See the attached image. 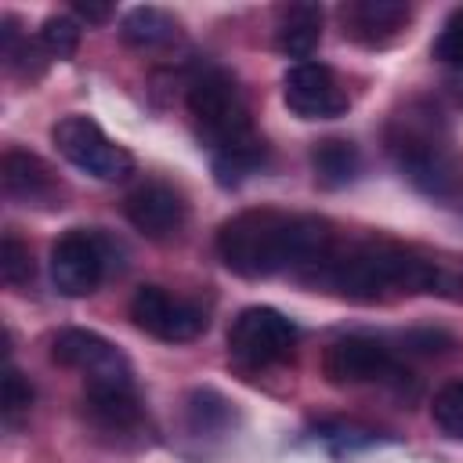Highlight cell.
<instances>
[{
  "mask_svg": "<svg viewBox=\"0 0 463 463\" xmlns=\"http://www.w3.org/2000/svg\"><path fill=\"white\" fill-rule=\"evenodd\" d=\"M336 250L333 224L322 217H289L282 210H242L217 232V257L242 279L279 271H318Z\"/></svg>",
  "mask_w": 463,
  "mask_h": 463,
  "instance_id": "1",
  "label": "cell"
},
{
  "mask_svg": "<svg viewBox=\"0 0 463 463\" xmlns=\"http://www.w3.org/2000/svg\"><path fill=\"white\" fill-rule=\"evenodd\" d=\"M311 279L347 300H380L394 293H427L438 286V268L412 250L383 239H369L347 246L344 253L333 250L329 260L311 271Z\"/></svg>",
  "mask_w": 463,
  "mask_h": 463,
  "instance_id": "2",
  "label": "cell"
},
{
  "mask_svg": "<svg viewBox=\"0 0 463 463\" xmlns=\"http://www.w3.org/2000/svg\"><path fill=\"white\" fill-rule=\"evenodd\" d=\"M387 152L394 156L398 170L412 181V188H420L423 195L445 199L456 192V159L449 148V127L430 105L412 101L391 119Z\"/></svg>",
  "mask_w": 463,
  "mask_h": 463,
  "instance_id": "3",
  "label": "cell"
},
{
  "mask_svg": "<svg viewBox=\"0 0 463 463\" xmlns=\"http://www.w3.org/2000/svg\"><path fill=\"white\" fill-rule=\"evenodd\" d=\"M188 112H192V119L199 127V137L206 141L210 156L242 152V148L264 145L253 134L242 87H239V80L228 69H206V72H199L192 80V87H188Z\"/></svg>",
  "mask_w": 463,
  "mask_h": 463,
  "instance_id": "4",
  "label": "cell"
},
{
  "mask_svg": "<svg viewBox=\"0 0 463 463\" xmlns=\"http://www.w3.org/2000/svg\"><path fill=\"white\" fill-rule=\"evenodd\" d=\"M119 246L98 228H72L51 246V282L61 297H87L112 268Z\"/></svg>",
  "mask_w": 463,
  "mask_h": 463,
  "instance_id": "5",
  "label": "cell"
},
{
  "mask_svg": "<svg viewBox=\"0 0 463 463\" xmlns=\"http://www.w3.org/2000/svg\"><path fill=\"white\" fill-rule=\"evenodd\" d=\"M297 326L275 307H246L228 329V354L242 369H268L293 354Z\"/></svg>",
  "mask_w": 463,
  "mask_h": 463,
  "instance_id": "6",
  "label": "cell"
},
{
  "mask_svg": "<svg viewBox=\"0 0 463 463\" xmlns=\"http://www.w3.org/2000/svg\"><path fill=\"white\" fill-rule=\"evenodd\" d=\"M58 152L83 174L101 181H123L134 174V156L123 145H112L105 130L87 116H65L51 130Z\"/></svg>",
  "mask_w": 463,
  "mask_h": 463,
  "instance_id": "7",
  "label": "cell"
},
{
  "mask_svg": "<svg viewBox=\"0 0 463 463\" xmlns=\"http://www.w3.org/2000/svg\"><path fill=\"white\" fill-rule=\"evenodd\" d=\"M322 373L336 387H354V383H402L409 373L402 369L398 354L376 340V336H344L326 347Z\"/></svg>",
  "mask_w": 463,
  "mask_h": 463,
  "instance_id": "8",
  "label": "cell"
},
{
  "mask_svg": "<svg viewBox=\"0 0 463 463\" xmlns=\"http://www.w3.org/2000/svg\"><path fill=\"white\" fill-rule=\"evenodd\" d=\"M51 358L65 369L83 373L87 383H98V387L134 383L127 354L116 344H109L105 336L90 333V329H61L51 344Z\"/></svg>",
  "mask_w": 463,
  "mask_h": 463,
  "instance_id": "9",
  "label": "cell"
},
{
  "mask_svg": "<svg viewBox=\"0 0 463 463\" xmlns=\"http://www.w3.org/2000/svg\"><path fill=\"white\" fill-rule=\"evenodd\" d=\"M130 318L137 329L152 333L156 340H166V344H184V340H195L203 329H206V311L166 293L163 286H141L134 297H130Z\"/></svg>",
  "mask_w": 463,
  "mask_h": 463,
  "instance_id": "10",
  "label": "cell"
},
{
  "mask_svg": "<svg viewBox=\"0 0 463 463\" xmlns=\"http://www.w3.org/2000/svg\"><path fill=\"white\" fill-rule=\"evenodd\" d=\"M282 98L300 119H336L347 112V90L322 61H297L282 76Z\"/></svg>",
  "mask_w": 463,
  "mask_h": 463,
  "instance_id": "11",
  "label": "cell"
},
{
  "mask_svg": "<svg viewBox=\"0 0 463 463\" xmlns=\"http://www.w3.org/2000/svg\"><path fill=\"white\" fill-rule=\"evenodd\" d=\"M83 412L90 420V427L112 441H141V430H145V409H141V398L134 391V383H112V387H98V383H87V394H83Z\"/></svg>",
  "mask_w": 463,
  "mask_h": 463,
  "instance_id": "12",
  "label": "cell"
},
{
  "mask_svg": "<svg viewBox=\"0 0 463 463\" xmlns=\"http://www.w3.org/2000/svg\"><path fill=\"white\" fill-rule=\"evenodd\" d=\"M123 213H127V221L145 239L163 242V239H174L184 228L188 206H184V195L174 184H166V181H145V184H137L123 199Z\"/></svg>",
  "mask_w": 463,
  "mask_h": 463,
  "instance_id": "13",
  "label": "cell"
},
{
  "mask_svg": "<svg viewBox=\"0 0 463 463\" xmlns=\"http://www.w3.org/2000/svg\"><path fill=\"white\" fill-rule=\"evenodd\" d=\"M409 14L402 0H354L344 7V36L362 47H387L405 33Z\"/></svg>",
  "mask_w": 463,
  "mask_h": 463,
  "instance_id": "14",
  "label": "cell"
},
{
  "mask_svg": "<svg viewBox=\"0 0 463 463\" xmlns=\"http://www.w3.org/2000/svg\"><path fill=\"white\" fill-rule=\"evenodd\" d=\"M0 177H4V192L22 206H54L61 199V184H58L54 170L25 148L4 152Z\"/></svg>",
  "mask_w": 463,
  "mask_h": 463,
  "instance_id": "15",
  "label": "cell"
},
{
  "mask_svg": "<svg viewBox=\"0 0 463 463\" xmlns=\"http://www.w3.org/2000/svg\"><path fill=\"white\" fill-rule=\"evenodd\" d=\"M239 423L235 402L213 387H192L184 394V427L195 438H224Z\"/></svg>",
  "mask_w": 463,
  "mask_h": 463,
  "instance_id": "16",
  "label": "cell"
},
{
  "mask_svg": "<svg viewBox=\"0 0 463 463\" xmlns=\"http://www.w3.org/2000/svg\"><path fill=\"white\" fill-rule=\"evenodd\" d=\"M322 40V7L318 4H289L279 11L275 25V47L286 58L307 61Z\"/></svg>",
  "mask_w": 463,
  "mask_h": 463,
  "instance_id": "17",
  "label": "cell"
},
{
  "mask_svg": "<svg viewBox=\"0 0 463 463\" xmlns=\"http://www.w3.org/2000/svg\"><path fill=\"white\" fill-rule=\"evenodd\" d=\"M311 170L322 188H344L362 170V152L347 137H322L311 148Z\"/></svg>",
  "mask_w": 463,
  "mask_h": 463,
  "instance_id": "18",
  "label": "cell"
},
{
  "mask_svg": "<svg viewBox=\"0 0 463 463\" xmlns=\"http://www.w3.org/2000/svg\"><path fill=\"white\" fill-rule=\"evenodd\" d=\"M181 33L177 18L166 14L163 7H134L123 14L119 22V36L127 47H137V51H152V47H166L174 43Z\"/></svg>",
  "mask_w": 463,
  "mask_h": 463,
  "instance_id": "19",
  "label": "cell"
},
{
  "mask_svg": "<svg viewBox=\"0 0 463 463\" xmlns=\"http://www.w3.org/2000/svg\"><path fill=\"white\" fill-rule=\"evenodd\" d=\"M268 159V148L257 145V148H242V152H221L213 156V177L221 188H239L250 174H257Z\"/></svg>",
  "mask_w": 463,
  "mask_h": 463,
  "instance_id": "20",
  "label": "cell"
},
{
  "mask_svg": "<svg viewBox=\"0 0 463 463\" xmlns=\"http://www.w3.org/2000/svg\"><path fill=\"white\" fill-rule=\"evenodd\" d=\"M0 275L7 286H29L33 282V253L18 235H4L0 242Z\"/></svg>",
  "mask_w": 463,
  "mask_h": 463,
  "instance_id": "21",
  "label": "cell"
},
{
  "mask_svg": "<svg viewBox=\"0 0 463 463\" xmlns=\"http://www.w3.org/2000/svg\"><path fill=\"white\" fill-rule=\"evenodd\" d=\"M430 412H434V420H438V427H441L445 434H452V438L463 441V380L445 383V387L434 394Z\"/></svg>",
  "mask_w": 463,
  "mask_h": 463,
  "instance_id": "22",
  "label": "cell"
},
{
  "mask_svg": "<svg viewBox=\"0 0 463 463\" xmlns=\"http://www.w3.org/2000/svg\"><path fill=\"white\" fill-rule=\"evenodd\" d=\"M40 47L51 58H69L80 47V25L69 14H51L43 22V29H40Z\"/></svg>",
  "mask_w": 463,
  "mask_h": 463,
  "instance_id": "23",
  "label": "cell"
},
{
  "mask_svg": "<svg viewBox=\"0 0 463 463\" xmlns=\"http://www.w3.org/2000/svg\"><path fill=\"white\" fill-rule=\"evenodd\" d=\"M434 58L463 72V7L452 11L449 22L441 25V33H438V40H434Z\"/></svg>",
  "mask_w": 463,
  "mask_h": 463,
  "instance_id": "24",
  "label": "cell"
},
{
  "mask_svg": "<svg viewBox=\"0 0 463 463\" xmlns=\"http://www.w3.org/2000/svg\"><path fill=\"white\" fill-rule=\"evenodd\" d=\"M33 405V387L29 380L18 373V369H7L4 373V416L7 420H18L22 412H29Z\"/></svg>",
  "mask_w": 463,
  "mask_h": 463,
  "instance_id": "25",
  "label": "cell"
},
{
  "mask_svg": "<svg viewBox=\"0 0 463 463\" xmlns=\"http://www.w3.org/2000/svg\"><path fill=\"white\" fill-rule=\"evenodd\" d=\"M402 344L412 354H441V351L452 347V336L441 333V329H412V333L402 336Z\"/></svg>",
  "mask_w": 463,
  "mask_h": 463,
  "instance_id": "26",
  "label": "cell"
},
{
  "mask_svg": "<svg viewBox=\"0 0 463 463\" xmlns=\"http://www.w3.org/2000/svg\"><path fill=\"white\" fill-rule=\"evenodd\" d=\"M72 14H80L83 22H94V25H98V22H105V18L112 14V7H109V4H90V0H76V4H72Z\"/></svg>",
  "mask_w": 463,
  "mask_h": 463,
  "instance_id": "27",
  "label": "cell"
}]
</instances>
